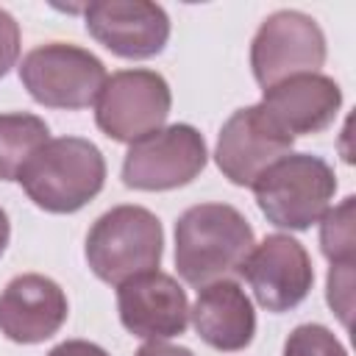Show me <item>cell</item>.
<instances>
[{
    "label": "cell",
    "mask_w": 356,
    "mask_h": 356,
    "mask_svg": "<svg viewBox=\"0 0 356 356\" xmlns=\"http://www.w3.org/2000/svg\"><path fill=\"white\" fill-rule=\"evenodd\" d=\"M8 236H11V225H8V214L0 209V256H3V250H6V245H8Z\"/></svg>",
    "instance_id": "cell-23"
},
{
    "label": "cell",
    "mask_w": 356,
    "mask_h": 356,
    "mask_svg": "<svg viewBox=\"0 0 356 356\" xmlns=\"http://www.w3.org/2000/svg\"><path fill=\"white\" fill-rule=\"evenodd\" d=\"M323 64L325 33L314 17L295 8L270 14L250 42V67L261 89H270L292 75L317 72Z\"/></svg>",
    "instance_id": "cell-7"
},
{
    "label": "cell",
    "mask_w": 356,
    "mask_h": 356,
    "mask_svg": "<svg viewBox=\"0 0 356 356\" xmlns=\"http://www.w3.org/2000/svg\"><path fill=\"white\" fill-rule=\"evenodd\" d=\"M120 323L147 342L178 337L189 325V300L181 284L159 270L134 275L117 286Z\"/></svg>",
    "instance_id": "cell-12"
},
{
    "label": "cell",
    "mask_w": 356,
    "mask_h": 356,
    "mask_svg": "<svg viewBox=\"0 0 356 356\" xmlns=\"http://www.w3.org/2000/svg\"><path fill=\"white\" fill-rule=\"evenodd\" d=\"M164 250V231L153 211L142 206H114L95 220L86 234V264L106 281H122L159 267Z\"/></svg>",
    "instance_id": "cell-4"
},
{
    "label": "cell",
    "mask_w": 356,
    "mask_h": 356,
    "mask_svg": "<svg viewBox=\"0 0 356 356\" xmlns=\"http://www.w3.org/2000/svg\"><path fill=\"white\" fill-rule=\"evenodd\" d=\"M25 195L50 214H72L100 195L106 184V159L83 136L47 139L19 170Z\"/></svg>",
    "instance_id": "cell-2"
},
{
    "label": "cell",
    "mask_w": 356,
    "mask_h": 356,
    "mask_svg": "<svg viewBox=\"0 0 356 356\" xmlns=\"http://www.w3.org/2000/svg\"><path fill=\"white\" fill-rule=\"evenodd\" d=\"M47 356H108L100 345L95 342H86V339H67V342H58Z\"/></svg>",
    "instance_id": "cell-21"
},
{
    "label": "cell",
    "mask_w": 356,
    "mask_h": 356,
    "mask_svg": "<svg viewBox=\"0 0 356 356\" xmlns=\"http://www.w3.org/2000/svg\"><path fill=\"white\" fill-rule=\"evenodd\" d=\"M106 78L103 61L86 47L70 42H47L33 47L19 64L22 86L47 108L78 111L92 106Z\"/></svg>",
    "instance_id": "cell-5"
},
{
    "label": "cell",
    "mask_w": 356,
    "mask_h": 356,
    "mask_svg": "<svg viewBox=\"0 0 356 356\" xmlns=\"http://www.w3.org/2000/svg\"><path fill=\"white\" fill-rule=\"evenodd\" d=\"M342 106V89L323 72L292 75L261 95V108L286 131L292 139L300 134L325 131Z\"/></svg>",
    "instance_id": "cell-14"
},
{
    "label": "cell",
    "mask_w": 356,
    "mask_h": 356,
    "mask_svg": "<svg viewBox=\"0 0 356 356\" xmlns=\"http://www.w3.org/2000/svg\"><path fill=\"white\" fill-rule=\"evenodd\" d=\"M86 31L122 58L159 56L170 39V17L150 0H97L83 8Z\"/></svg>",
    "instance_id": "cell-11"
},
{
    "label": "cell",
    "mask_w": 356,
    "mask_h": 356,
    "mask_svg": "<svg viewBox=\"0 0 356 356\" xmlns=\"http://www.w3.org/2000/svg\"><path fill=\"white\" fill-rule=\"evenodd\" d=\"M353 264H331L328 270V303L339 314L342 325L350 323V298H353Z\"/></svg>",
    "instance_id": "cell-19"
},
{
    "label": "cell",
    "mask_w": 356,
    "mask_h": 356,
    "mask_svg": "<svg viewBox=\"0 0 356 356\" xmlns=\"http://www.w3.org/2000/svg\"><path fill=\"white\" fill-rule=\"evenodd\" d=\"M253 289V298L267 312H289L306 300L314 284V270L306 248L289 234H270L250 250L239 270Z\"/></svg>",
    "instance_id": "cell-10"
},
{
    "label": "cell",
    "mask_w": 356,
    "mask_h": 356,
    "mask_svg": "<svg viewBox=\"0 0 356 356\" xmlns=\"http://www.w3.org/2000/svg\"><path fill=\"white\" fill-rule=\"evenodd\" d=\"M17 58H19V25L6 8H0V78L17 64Z\"/></svg>",
    "instance_id": "cell-20"
},
{
    "label": "cell",
    "mask_w": 356,
    "mask_h": 356,
    "mask_svg": "<svg viewBox=\"0 0 356 356\" xmlns=\"http://www.w3.org/2000/svg\"><path fill=\"white\" fill-rule=\"evenodd\" d=\"M170 106L172 92L164 75L156 70H120L106 78L95 100V122L108 139L134 145L164 125Z\"/></svg>",
    "instance_id": "cell-6"
},
{
    "label": "cell",
    "mask_w": 356,
    "mask_h": 356,
    "mask_svg": "<svg viewBox=\"0 0 356 356\" xmlns=\"http://www.w3.org/2000/svg\"><path fill=\"white\" fill-rule=\"evenodd\" d=\"M197 337L214 350H242L253 342L256 312L250 298L236 281H214L197 289V300L189 309Z\"/></svg>",
    "instance_id": "cell-15"
},
{
    "label": "cell",
    "mask_w": 356,
    "mask_h": 356,
    "mask_svg": "<svg viewBox=\"0 0 356 356\" xmlns=\"http://www.w3.org/2000/svg\"><path fill=\"white\" fill-rule=\"evenodd\" d=\"M356 197L348 195L339 206L325 211L320 220V248L331 264H353L356 256V225H353Z\"/></svg>",
    "instance_id": "cell-17"
},
{
    "label": "cell",
    "mask_w": 356,
    "mask_h": 356,
    "mask_svg": "<svg viewBox=\"0 0 356 356\" xmlns=\"http://www.w3.org/2000/svg\"><path fill=\"white\" fill-rule=\"evenodd\" d=\"M209 150L197 128L175 122L136 139L122 161V184L139 192L186 186L206 167Z\"/></svg>",
    "instance_id": "cell-8"
},
{
    "label": "cell",
    "mask_w": 356,
    "mask_h": 356,
    "mask_svg": "<svg viewBox=\"0 0 356 356\" xmlns=\"http://www.w3.org/2000/svg\"><path fill=\"white\" fill-rule=\"evenodd\" d=\"M67 312V295L53 278L25 273L0 292V334L19 345H36L64 325Z\"/></svg>",
    "instance_id": "cell-13"
},
{
    "label": "cell",
    "mask_w": 356,
    "mask_h": 356,
    "mask_svg": "<svg viewBox=\"0 0 356 356\" xmlns=\"http://www.w3.org/2000/svg\"><path fill=\"white\" fill-rule=\"evenodd\" d=\"M50 139L42 117L28 111L0 114V181H17L25 161Z\"/></svg>",
    "instance_id": "cell-16"
},
{
    "label": "cell",
    "mask_w": 356,
    "mask_h": 356,
    "mask_svg": "<svg viewBox=\"0 0 356 356\" xmlns=\"http://www.w3.org/2000/svg\"><path fill=\"white\" fill-rule=\"evenodd\" d=\"M134 356H195L189 348L170 345V342H145Z\"/></svg>",
    "instance_id": "cell-22"
},
{
    "label": "cell",
    "mask_w": 356,
    "mask_h": 356,
    "mask_svg": "<svg viewBox=\"0 0 356 356\" xmlns=\"http://www.w3.org/2000/svg\"><path fill=\"white\" fill-rule=\"evenodd\" d=\"M334 192V167L312 153H286L253 181V195L267 222L289 231L312 228L328 211Z\"/></svg>",
    "instance_id": "cell-3"
},
{
    "label": "cell",
    "mask_w": 356,
    "mask_h": 356,
    "mask_svg": "<svg viewBox=\"0 0 356 356\" xmlns=\"http://www.w3.org/2000/svg\"><path fill=\"white\" fill-rule=\"evenodd\" d=\"M292 136L278 128V122L256 106L236 108L220 128L214 147V161L220 172L236 186H253V181L278 159L292 150Z\"/></svg>",
    "instance_id": "cell-9"
},
{
    "label": "cell",
    "mask_w": 356,
    "mask_h": 356,
    "mask_svg": "<svg viewBox=\"0 0 356 356\" xmlns=\"http://www.w3.org/2000/svg\"><path fill=\"white\" fill-rule=\"evenodd\" d=\"M284 356H348V350L325 325L303 323L286 337Z\"/></svg>",
    "instance_id": "cell-18"
},
{
    "label": "cell",
    "mask_w": 356,
    "mask_h": 356,
    "mask_svg": "<svg viewBox=\"0 0 356 356\" xmlns=\"http://www.w3.org/2000/svg\"><path fill=\"white\" fill-rule=\"evenodd\" d=\"M256 239L245 214L228 203L189 206L175 222L178 275L203 289L242 270Z\"/></svg>",
    "instance_id": "cell-1"
}]
</instances>
